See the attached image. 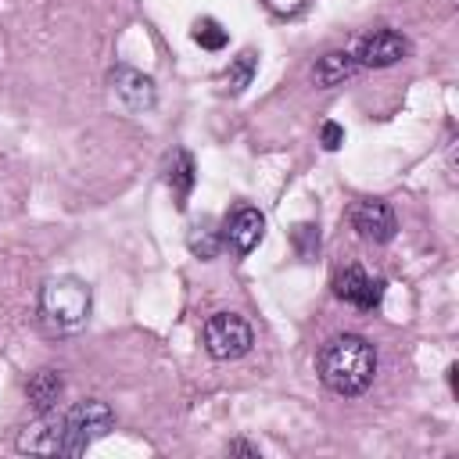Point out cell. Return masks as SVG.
Instances as JSON below:
<instances>
[{"label":"cell","instance_id":"cell-19","mask_svg":"<svg viewBox=\"0 0 459 459\" xmlns=\"http://www.w3.org/2000/svg\"><path fill=\"white\" fill-rule=\"evenodd\" d=\"M230 452H244V455H258V448H251V445H244V441H237V445H230Z\"/></svg>","mask_w":459,"mask_h":459},{"label":"cell","instance_id":"cell-10","mask_svg":"<svg viewBox=\"0 0 459 459\" xmlns=\"http://www.w3.org/2000/svg\"><path fill=\"white\" fill-rule=\"evenodd\" d=\"M111 82H115V93H118L133 111L154 104V82H151L147 75H140V72H133V68H118V72H111Z\"/></svg>","mask_w":459,"mask_h":459},{"label":"cell","instance_id":"cell-11","mask_svg":"<svg viewBox=\"0 0 459 459\" xmlns=\"http://www.w3.org/2000/svg\"><path fill=\"white\" fill-rule=\"evenodd\" d=\"M355 68H359V61H355L351 54L333 50V54H326V57H319V61H316L312 79H316V86H337V82H344Z\"/></svg>","mask_w":459,"mask_h":459},{"label":"cell","instance_id":"cell-15","mask_svg":"<svg viewBox=\"0 0 459 459\" xmlns=\"http://www.w3.org/2000/svg\"><path fill=\"white\" fill-rule=\"evenodd\" d=\"M251 72H255V54L244 50V54L230 65V72H226V86H230V93H240V90L251 82Z\"/></svg>","mask_w":459,"mask_h":459},{"label":"cell","instance_id":"cell-4","mask_svg":"<svg viewBox=\"0 0 459 459\" xmlns=\"http://www.w3.org/2000/svg\"><path fill=\"white\" fill-rule=\"evenodd\" d=\"M61 416H65V455H82L97 437H104L115 427L111 409L97 398L79 402Z\"/></svg>","mask_w":459,"mask_h":459},{"label":"cell","instance_id":"cell-9","mask_svg":"<svg viewBox=\"0 0 459 459\" xmlns=\"http://www.w3.org/2000/svg\"><path fill=\"white\" fill-rule=\"evenodd\" d=\"M262 233H265V219H262V212L251 208V204H240V208L226 219V240H230L240 255L255 251L258 240H262Z\"/></svg>","mask_w":459,"mask_h":459},{"label":"cell","instance_id":"cell-8","mask_svg":"<svg viewBox=\"0 0 459 459\" xmlns=\"http://www.w3.org/2000/svg\"><path fill=\"white\" fill-rule=\"evenodd\" d=\"M18 452H36V455H65V416L47 409L32 427L22 430Z\"/></svg>","mask_w":459,"mask_h":459},{"label":"cell","instance_id":"cell-2","mask_svg":"<svg viewBox=\"0 0 459 459\" xmlns=\"http://www.w3.org/2000/svg\"><path fill=\"white\" fill-rule=\"evenodd\" d=\"M39 312L50 330H79L90 316V287L72 276L47 280L39 294Z\"/></svg>","mask_w":459,"mask_h":459},{"label":"cell","instance_id":"cell-12","mask_svg":"<svg viewBox=\"0 0 459 459\" xmlns=\"http://www.w3.org/2000/svg\"><path fill=\"white\" fill-rule=\"evenodd\" d=\"M61 391H65V380H61L57 369H39V373L29 380V398H32V405H36L39 412L54 409V402L61 398Z\"/></svg>","mask_w":459,"mask_h":459},{"label":"cell","instance_id":"cell-3","mask_svg":"<svg viewBox=\"0 0 459 459\" xmlns=\"http://www.w3.org/2000/svg\"><path fill=\"white\" fill-rule=\"evenodd\" d=\"M201 341H204V351L219 362H230V359H240L251 351L255 344V333L247 326L244 316L237 312H215L204 319V330H201Z\"/></svg>","mask_w":459,"mask_h":459},{"label":"cell","instance_id":"cell-14","mask_svg":"<svg viewBox=\"0 0 459 459\" xmlns=\"http://www.w3.org/2000/svg\"><path fill=\"white\" fill-rule=\"evenodd\" d=\"M226 29L215 22V18H201V22H194V43H201L204 50H222L226 47Z\"/></svg>","mask_w":459,"mask_h":459},{"label":"cell","instance_id":"cell-18","mask_svg":"<svg viewBox=\"0 0 459 459\" xmlns=\"http://www.w3.org/2000/svg\"><path fill=\"white\" fill-rule=\"evenodd\" d=\"M265 4H269L276 14H294V11H298L305 0H265Z\"/></svg>","mask_w":459,"mask_h":459},{"label":"cell","instance_id":"cell-6","mask_svg":"<svg viewBox=\"0 0 459 459\" xmlns=\"http://www.w3.org/2000/svg\"><path fill=\"white\" fill-rule=\"evenodd\" d=\"M333 294H337L341 301L362 308V312H373V308L380 305V298H384V283L373 280L362 265H344V269L333 276Z\"/></svg>","mask_w":459,"mask_h":459},{"label":"cell","instance_id":"cell-17","mask_svg":"<svg viewBox=\"0 0 459 459\" xmlns=\"http://www.w3.org/2000/svg\"><path fill=\"white\" fill-rule=\"evenodd\" d=\"M319 140H323V147H326V151H337V147L344 143V129H341L337 122H323V129H319Z\"/></svg>","mask_w":459,"mask_h":459},{"label":"cell","instance_id":"cell-5","mask_svg":"<svg viewBox=\"0 0 459 459\" xmlns=\"http://www.w3.org/2000/svg\"><path fill=\"white\" fill-rule=\"evenodd\" d=\"M351 226H355V233H359L362 240H369V244H387V240H394V233H398V219H394L391 204H387V201H377V197L359 201V204L351 208Z\"/></svg>","mask_w":459,"mask_h":459},{"label":"cell","instance_id":"cell-7","mask_svg":"<svg viewBox=\"0 0 459 459\" xmlns=\"http://www.w3.org/2000/svg\"><path fill=\"white\" fill-rule=\"evenodd\" d=\"M405 54H409L405 36H398L394 29H377V32H369V36H362L355 43V54L351 57L359 65H366V68H387V65L402 61Z\"/></svg>","mask_w":459,"mask_h":459},{"label":"cell","instance_id":"cell-13","mask_svg":"<svg viewBox=\"0 0 459 459\" xmlns=\"http://www.w3.org/2000/svg\"><path fill=\"white\" fill-rule=\"evenodd\" d=\"M169 183H172V190H176V204L183 208V204H186V194H190V186H194V158H190L183 147L169 154Z\"/></svg>","mask_w":459,"mask_h":459},{"label":"cell","instance_id":"cell-16","mask_svg":"<svg viewBox=\"0 0 459 459\" xmlns=\"http://www.w3.org/2000/svg\"><path fill=\"white\" fill-rule=\"evenodd\" d=\"M190 251L201 255V258H215V255H219V240H215V233L197 226V230L190 233Z\"/></svg>","mask_w":459,"mask_h":459},{"label":"cell","instance_id":"cell-1","mask_svg":"<svg viewBox=\"0 0 459 459\" xmlns=\"http://www.w3.org/2000/svg\"><path fill=\"white\" fill-rule=\"evenodd\" d=\"M316 369H319V380L333 394L355 398L377 377V348L359 333H337L319 348Z\"/></svg>","mask_w":459,"mask_h":459}]
</instances>
